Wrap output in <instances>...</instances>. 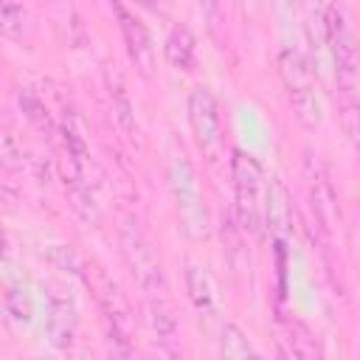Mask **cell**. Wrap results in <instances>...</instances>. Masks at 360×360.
Returning a JSON list of instances; mask_svg holds the SVG:
<instances>
[{"label":"cell","instance_id":"cell-12","mask_svg":"<svg viewBox=\"0 0 360 360\" xmlns=\"http://www.w3.org/2000/svg\"><path fill=\"white\" fill-rule=\"evenodd\" d=\"M163 53H166V62L174 68V70H191L194 62H197V39L194 34L188 31V25H174L166 37V45H163Z\"/></svg>","mask_w":360,"mask_h":360},{"label":"cell","instance_id":"cell-17","mask_svg":"<svg viewBox=\"0 0 360 360\" xmlns=\"http://www.w3.org/2000/svg\"><path fill=\"white\" fill-rule=\"evenodd\" d=\"M290 98V107L298 118V124L304 129H318L321 127V98H318V90L315 93H301V96H287Z\"/></svg>","mask_w":360,"mask_h":360},{"label":"cell","instance_id":"cell-2","mask_svg":"<svg viewBox=\"0 0 360 360\" xmlns=\"http://www.w3.org/2000/svg\"><path fill=\"white\" fill-rule=\"evenodd\" d=\"M323 25H326V45L335 62V82L340 101H357V45L349 31V20L343 6L329 3L323 6Z\"/></svg>","mask_w":360,"mask_h":360},{"label":"cell","instance_id":"cell-7","mask_svg":"<svg viewBox=\"0 0 360 360\" xmlns=\"http://www.w3.org/2000/svg\"><path fill=\"white\" fill-rule=\"evenodd\" d=\"M304 183H307V194H309V205H312V214L318 219V225L329 233L338 219H340V208H338V194H335V186L321 163L318 155L307 152L304 155Z\"/></svg>","mask_w":360,"mask_h":360},{"label":"cell","instance_id":"cell-21","mask_svg":"<svg viewBox=\"0 0 360 360\" xmlns=\"http://www.w3.org/2000/svg\"><path fill=\"white\" fill-rule=\"evenodd\" d=\"M304 31L309 45L318 51L326 42V25H323V6H304Z\"/></svg>","mask_w":360,"mask_h":360},{"label":"cell","instance_id":"cell-23","mask_svg":"<svg viewBox=\"0 0 360 360\" xmlns=\"http://www.w3.org/2000/svg\"><path fill=\"white\" fill-rule=\"evenodd\" d=\"M6 312H8L17 323H28V321H31V312H34L28 292L20 290V287H11L8 295H6Z\"/></svg>","mask_w":360,"mask_h":360},{"label":"cell","instance_id":"cell-19","mask_svg":"<svg viewBox=\"0 0 360 360\" xmlns=\"http://www.w3.org/2000/svg\"><path fill=\"white\" fill-rule=\"evenodd\" d=\"M290 354L295 360H321V349L304 323H290Z\"/></svg>","mask_w":360,"mask_h":360},{"label":"cell","instance_id":"cell-4","mask_svg":"<svg viewBox=\"0 0 360 360\" xmlns=\"http://www.w3.org/2000/svg\"><path fill=\"white\" fill-rule=\"evenodd\" d=\"M169 177H172V191H174V202H177V214H180L186 236L188 239H202L208 233V211L202 205L191 163H188L183 149H172Z\"/></svg>","mask_w":360,"mask_h":360},{"label":"cell","instance_id":"cell-13","mask_svg":"<svg viewBox=\"0 0 360 360\" xmlns=\"http://www.w3.org/2000/svg\"><path fill=\"white\" fill-rule=\"evenodd\" d=\"M292 208H290V194L278 180L267 183V197H264V228H270L276 236H281L290 228Z\"/></svg>","mask_w":360,"mask_h":360},{"label":"cell","instance_id":"cell-24","mask_svg":"<svg viewBox=\"0 0 360 360\" xmlns=\"http://www.w3.org/2000/svg\"><path fill=\"white\" fill-rule=\"evenodd\" d=\"M48 262L59 270H68V273H79L82 270V259L76 256V250L70 245H51L48 248Z\"/></svg>","mask_w":360,"mask_h":360},{"label":"cell","instance_id":"cell-18","mask_svg":"<svg viewBox=\"0 0 360 360\" xmlns=\"http://www.w3.org/2000/svg\"><path fill=\"white\" fill-rule=\"evenodd\" d=\"M31 25V17H28V8L20 6V3H0V34L11 37V39H20Z\"/></svg>","mask_w":360,"mask_h":360},{"label":"cell","instance_id":"cell-3","mask_svg":"<svg viewBox=\"0 0 360 360\" xmlns=\"http://www.w3.org/2000/svg\"><path fill=\"white\" fill-rule=\"evenodd\" d=\"M118 248H121V256H124L132 278L141 284V290L149 292L152 298H163V292L169 290L163 264H160L152 242L143 236V231L135 222H124L121 225V231H118Z\"/></svg>","mask_w":360,"mask_h":360},{"label":"cell","instance_id":"cell-27","mask_svg":"<svg viewBox=\"0 0 360 360\" xmlns=\"http://www.w3.org/2000/svg\"><path fill=\"white\" fill-rule=\"evenodd\" d=\"M14 202H17V191L0 180V208L8 211V208H14Z\"/></svg>","mask_w":360,"mask_h":360},{"label":"cell","instance_id":"cell-29","mask_svg":"<svg viewBox=\"0 0 360 360\" xmlns=\"http://www.w3.org/2000/svg\"><path fill=\"white\" fill-rule=\"evenodd\" d=\"M278 360H295L290 352H278Z\"/></svg>","mask_w":360,"mask_h":360},{"label":"cell","instance_id":"cell-28","mask_svg":"<svg viewBox=\"0 0 360 360\" xmlns=\"http://www.w3.org/2000/svg\"><path fill=\"white\" fill-rule=\"evenodd\" d=\"M8 253H11V242H8L6 231L0 228V262H6V259H8Z\"/></svg>","mask_w":360,"mask_h":360},{"label":"cell","instance_id":"cell-14","mask_svg":"<svg viewBox=\"0 0 360 360\" xmlns=\"http://www.w3.org/2000/svg\"><path fill=\"white\" fill-rule=\"evenodd\" d=\"M186 287H188V298H191V304L197 309H202V312L214 309V304H217V287H214V278L208 276L205 267L188 262L186 264Z\"/></svg>","mask_w":360,"mask_h":360},{"label":"cell","instance_id":"cell-25","mask_svg":"<svg viewBox=\"0 0 360 360\" xmlns=\"http://www.w3.org/2000/svg\"><path fill=\"white\" fill-rule=\"evenodd\" d=\"M357 118H360L357 101H340V104H338V121H340V127H343V135H346L352 143H357Z\"/></svg>","mask_w":360,"mask_h":360},{"label":"cell","instance_id":"cell-16","mask_svg":"<svg viewBox=\"0 0 360 360\" xmlns=\"http://www.w3.org/2000/svg\"><path fill=\"white\" fill-rule=\"evenodd\" d=\"M17 104H20L22 115H25V121H28L34 129H39V132H53L51 110L45 107V101H42L34 90H28V87L17 90Z\"/></svg>","mask_w":360,"mask_h":360},{"label":"cell","instance_id":"cell-6","mask_svg":"<svg viewBox=\"0 0 360 360\" xmlns=\"http://www.w3.org/2000/svg\"><path fill=\"white\" fill-rule=\"evenodd\" d=\"M188 124L202 155L214 160L222 149V124H219L217 96L211 93V87H194L188 93Z\"/></svg>","mask_w":360,"mask_h":360},{"label":"cell","instance_id":"cell-8","mask_svg":"<svg viewBox=\"0 0 360 360\" xmlns=\"http://www.w3.org/2000/svg\"><path fill=\"white\" fill-rule=\"evenodd\" d=\"M48 312H45V332L51 338V343L56 349H70L73 346V335H76V323H79V309L73 304V298L56 287L48 284Z\"/></svg>","mask_w":360,"mask_h":360},{"label":"cell","instance_id":"cell-5","mask_svg":"<svg viewBox=\"0 0 360 360\" xmlns=\"http://www.w3.org/2000/svg\"><path fill=\"white\" fill-rule=\"evenodd\" d=\"M79 276L84 278V284L90 287L93 298L98 301L101 312L107 315V323L121 329L124 335H129V326H132V309H129V301L127 295L121 292L118 281L96 262H82V270Z\"/></svg>","mask_w":360,"mask_h":360},{"label":"cell","instance_id":"cell-26","mask_svg":"<svg viewBox=\"0 0 360 360\" xmlns=\"http://www.w3.org/2000/svg\"><path fill=\"white\" fill-rule=\"evenodd\" d=\"M112 112L118 115V121H121L127 129H132V124H135L132 104H129V98H127V93H124L121 87H115V90H112Z\"/></svg>","mask_w":360,"mask_h":360},{"label":"cell","instance_id":"cell-1","mask_svg":"<svg viewBox=\"0 0 360 360\" xmlns=\"http://www.w3.org/2000/svg\"><path fill=\"white\" fill-rule=\"evenodd\" d=\"M231 174H233V197H236V219L242 231L262 233L264 231V197H267V177L262 163L245 152H231Z\"/></svg>","mask_w":360,"mask_h":360},{"label":"cell","instance_id":"cell-22","mask_svg":"<svg viewBox=\"0 0 360 360\" xmlns=\"http://www.w3.org/2000/svg\"><path fill=\"white\" fill-rule=\"evenodd\" d=\"M107 354L110 360H141L129 343V335H124L121 329L107 323Z\"/></svg>","mask_w":360,"mask_h":360},{"label":"cell","instance_id":"cell-9","mask_svg":"<svg viewBox=\"0 0 360 360\" xmlns=\"http://www.w3.org/2000/svg\"><path fill=\"white\" fill-rule=\"evenodd\" d=\"M112 11L118 17V25H121V34H124L129 59L135 62V68H141V73H149L152 65H155V48H152V37H149L146 25L124 3H112Z\"/></svg>","mask_w":360,"mask_h":360},{"label":"cell","instance_id":"cell-11","mask_svg":"<svg viewBox=\"0 0 360 360\" xmlns=\"http://www.w3.org/2000/svg\"><path fill=\"white\" fill-rule=\"evenodd\" d=\"M149 321L158 335V346L169 354V360H183V343H180V323L174 309L163 298L149 301Z\"/></svg>","mask_w":360,"mask_h":360},{"label":"cell","instance_id":"cell-20","mask_svg":"<svg viewBox=\"0 0 360 360\" xmlns=\"http://www.w3.org/2000/svg\"><path fill=\"white\" fill-rule=\"evenodd\" d=\"M25 149H22V143L11 135V132H6V129H0V169H6V172H20L22 166H25Z\"/></svg>","mask_w":360,"mask_h":360},{"label":"cell","instance_id":"cell-10","mask_svg":"<svg viewBox=\"0 0 360 360\" xmlns=\"http://www.w3.org/2000/svg\"><path fill=\"white\" fill-rule=\"evenodd\" d=\"M278 76L287 87V96H301V93H315V68L309 59L295 51V48H281L278 51Z\"/></svg>","mask_w":360,"mask_h":360},{"label":"cell","instance_id":"cell-15","mask_svg":"<svg viewBox=\"0 0 360 360\" xmlns=\"http://www.w3.org/2000/svg\"><path fill=\"white\" fill-rule=\"evenodd\" d=\"M219 352L222 360H259L250 338L245 335V329L239 323H225L219 332Z\"/></svg>","mask_w":360,"mask_h":360}]
</instances>
